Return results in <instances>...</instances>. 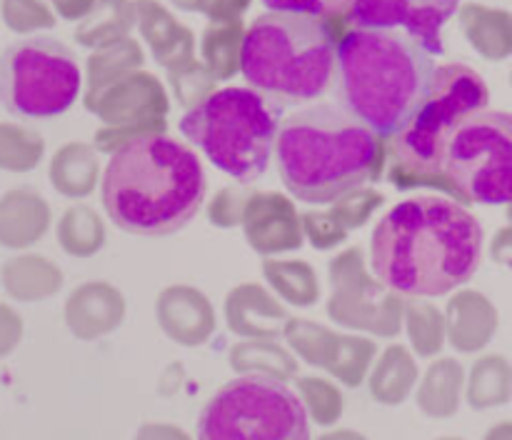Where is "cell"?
Returning <instances> with one entry per match:
<instances>
[{
	"label": "cell",
	"instance_id": "cell-1",
	"mask_svg": "<svg viewBox=\"0 0 512 440\" xmlns=\"http://www.w3.org/2000/svg\"><path fill=\"white\" fill-rule=\"evenodd\" d=\"M483 258L478 218L453 198L403 200L370 238L375 278L405 298H438L468 283Z\"/></svg>",
	"mask_w": 512,
	"mask_h": 440
},
{
	"label": "cell",
	"instance_id": "cell-2",
	"mask_svg": "<svg viewBox=\"0 0 512 440\" xmlns=\"http://www.w3.org/2000/svg\"><path fill=\"white\" fill-rule=\"evenodd\" d=\"M208 178L193 148L168 135L140 138L110 155L100 203L120 230L140 238L175 235L198 215Z\"/></svg>",
	"mask_w": 512,
	"mask_h": 440
},
{
	"label": "cell",
	"instance_id": "cell-3",
	"mask_svg": "<svg viewBox=\"0 0 512 440\" xmlns=\"http://www.w3.org/2000/svg\"><path fill=\"white\" fill-rule=\"evenodd\" d=\"M385 163V138L340 105L315 103L280 120L275 165L295 200L335 203L355 188L380 180Z\"/></svg>",
	"mask_w": 512,
	"mask_h": 440
},
{
	"label": "cell",
	"instance_id": "cell-4",
	"mask_svg": "<svg viewBox=\"0 0 512 440\" xmlns=\"http://www.w3.org/2000/svg\"><path fill=\"white\" fill-rule=\"evenodd\" d=\"M415 38L393 28H350L335 50L338 105L380 138L390 140L423 98L435 70Z\"/></svg>",
	"mask_w": 512,
	"mask_h": 440
},
{
	"label": "cell",
	"instance_id": "cell-5",
	"mask_svg": "<svg viewBox=\"0 0 512 440\" xmlns=\"http://www.w3.org/2000/svg\"><path fill=\"white\" fill-rule=\"evenodd\" d=\"M335 50L328 20L270 10L245 30L240 73L280 110L308 105L333 88Z\"/></svg>",
	"mask_w": 512,
	"mask_h": 440
},
{
	"label": "cell",
	"instance_id": "cell-6",
	"mask_svg": "<svg viewBox=\"0 0 512 440\" xmlns=\"http://www.w3.org/2000/svg\"><path fill=\"white\" fill-rule=\"evenodd\" d=\"M490 90L483 75L465 63H445L433 70L423 98L408 123L388 143V180L398 190H443L458 200L443 173V150L450 133L475 110L488 108ZM460 203V200H458Z\"/></svg>",
	"mask_w": 512,
	"mask_h": 440
},
{
	"label": "cell",
	"instance_id": "cell-7",
	"mask_svg": "<svg viewBox=\"0 0 512 440\" xmlns=\"http://www.w3.org/2000/svg\"><path fill=\"white\" fill-rule=\"evenodd\" d=\"M283 110L253 88H223L180 120L185 140L240 185L260 180L275 150Z\"/></svg>",
	"mask_w": 512,
	"mask_h": 440
},
{
	"label": "cell",
	"instance_id": "cell-8",
	"mask_svg": "<svg viewBox=\"0 0 512 440\" xmlns=\"http://www.w3.org/2000/svg\"><path fill=\"white\" fill-rule=\"evenodd\" d=\"M83 88L78 58L53 35H28L0 53V105L20 120L58 118Z\"/></svg>",
	"mask_w": 512,
	"mask_h": 440
},
{
	"label": "cell",
	"instance_id": "cell-9",
	"mask_svg": "<svg viewBox=\"0 0 512 440\" xmlns=\"http://www.w3.org/2000/svg\"><path fill=\"white\" fill-rule=\"evenodd\" d=\"M198 440H310V420L285 383L240 375L208 400Z\"/></svg>",
	"mask_w": 512,
	"mask_h": 440
},
{
	"label": "cell",
	"instance_id": "cell-10",
	"mask_svg": "<svg viewBox=\"0 0 512 440\" xmlns=\"http://www.w3.org/2000/svg\"><path fill=\"white\" fill-rule=\"evenodd\" d=\"M443 173L463 205L512 200V113L475 110L460 120L443 150Z\"/></svg>",
	"mask_w": 512,
	"mask_h": 440
},
{
	"label": "cell",
	"instance_id": "cell-11",
	"mask_svg": "<svg viewBox=\"0 0 512 440\" xmlns=\"http://www.w3.org/2000/svg\"><path fill=\"white\" fill-rule=\"evenodd\" d=\"M328 315L350 330L395 338L403 330L405 295L395 293L365 268L360 245L345 248L328 263Z\"/></svg>",
	"mask_w": 512,
	"mask_h": 440
},
{
	"label": "cell",
	"instance_id": "cell-12",
	"mask_svg": "<svg viewBox=\"0 0 512 440\" xmlns=\"http://www.w3.org/2000/svg\"><path fill=\"white\" fill-rule=\"evenodd\" d=\"M460 0H353L348 18L355 28H393L418 40L430 55H443V28Z\"/></svg>",
	"mask_w": 512,
	"mask_h": 440
},
{
	"label": "cell",
	"instance_id": "cell-13",
	"mask_svg": "<svg viewBox=\"0 0 512 440\" xmlns=\"http://www.w3.org/2000/svg\"><path fill=\"white\" fill-rule=\"evenodd\" d=\"M243 233L250 248L265 258L300 250L305 243L300 213L283 193H253L243 210Z\"/></svg>",
	"mask_w": 512,
	"mask_h": 440
},
{
	"label": "cell",
	"instance_id": "cell-14",
	"mask_svg": "<svg viewBox=\"0 0 512 440\" xmlns=\"http://www.w3.org/2000/svg\"><path fill=\"white\" fill-rule=\"evenodd\" d=\"M85 110L98 115L105 125L148 123L168 118L170 98L165 85L140 68L105 88Z\"/></svg>",
	"mask_w": 512,
	"mask_h": 440
},
{
	"label": "cell",
	"instance_id": "cell-15",
	"mask_svg": "<svg viewBox=\"0 0 512 440\" xmlns=\"http://www.w3.org/2000/svg\"><path fill=\"white\" fill-rule=\"evenodd\" d=\"M155 318L163 333L185 348L208 343L218 325L208 295L188 283H175L160 290L155 300Z\"/></svg>",
	"mask_w": 512,
	"mask_h": 440
},
{
	"label": "cell",
	"instance_id": "cell-16",
	"mask_svg": "<svg viewBox=\"0 0 512 440\" xmlns=\"http://www.w3.org/2000/svg\"><path fill=\"white\" fill-rule=\"evenodd\" d=\"M63 315L75 338L98 340L123 325L125 295L108 280H88L68 295Z\"/></svg>",
	"mask_w": 512,
	"mask_h": 440
},
{
	"label": "cell",
	"instance_id": "cell-17",
	"mask_svg": "<svg viewBox=\"0 0 512 440\" xmlns=\"http://www.w3.org/2000/svg\"><path fill=\"white\" fill-rule=\"evenodd\" d=\"M288 318V308L260 283H240L225 295V323L240 338L278 340Z\"/></svg>",
	"mask_w": 512,
	"mask_h": 440
},
{
	"label": "cell",
	"instance_id": "cell-18",
	"mask_svg": "<svg viewBox=\"0 0 512 440\" xmlns=\"http://www.w3.org/2000/svg\"><path fill=\"white\" fill-rule=\"evenodd\" d=\"M498 330V308L485 293L463 288L445 305V338L458 353H480Z\"/></svg>",
	"mask_w": 512,
	"mask_h": 440
},
{
	"label": "cell",
	"instance_id": "cell-19",
	"mask_svg": "<svg viewBox=\"0 0 512 440\" xmlns=\"http://www.w3.org/2000/svg\"><path fill=\"white\" fill-rule=\"evenodd\" d=\"M135 13H138L140 35L148 43L155 63L170 73L195 60L193 30L175 20L165 5H160L158 0H135Z\"/></svg>",
	"mask_w": 512,
	"mask_h": 440
},
{
	"label": "cell",
	"instance_id": "cell-20",
	"mask_svg": "<svg viewBox=\"0 0 512 440\" xmlns=\"http://www.w3.org/2000/svg\"><path fill=\"white\" fill-rule=\"evenodd\" d=\"M50 220V205L38 190H8L0 198V245L10 250L30 248L48 233Z\"/></svg>",
	"mask_w": 512,
	"mask_h": 440
},
{
	"label": "cell",
	"instance_id": "cell-21",
	"mask_svg": "<svg viewBox=\"0 0 512 440\" xmlns=\"http://www.w3.org/2000/svg\"><path fill=\"white\" fill-rule=\"evenodd\" d=\"M48 180L55 193L63 198H88L100 183V153L93 148V143H80V140L60 145L50 158Z\"/></svg>",
	"mask_w": 512,
	"mask_h": 440
},
{
	"label": "cell",
	"instance_id": "cell-22",
	"mask_svg": "<svg viewBox=\"0 0 512 440\" xmlns=\"http://www.w3.org/2000/svg\"><path fill=\"white\" fill-rule=\"evenodd\" d=\"M0 280H3L5 293L20 303H38V300L53 298L65 283L63 270L53 260L33 253L5 260Z\"/></svg>",
	"mask_w": 512,
	"mask_h": 440
},
{
	"label": "cell",
	"instance_id": "cell-23",
	"mask_svg": "<svg viewBox=\"0 0 512 440\" xmlns=\"http://www.w3.org/2000/svg\"><path fill=\"white\" fill-rule=\"evenodd\" d=\"M460 28L485 60H505L512 55V13L508 10L465 3L460 8Z\"/></svg>",
	"mask_w": 512,
	"mask_h": 440
},
{
	"label": "cell",
	"instance_id": "cell-24",
	"mask_svg": "<svg viewBox=\"0 0 512 440\" xmlns=\"http://www.w3.org/2000/svg\"><path fill=\"white\" fill-rule=\"evenodd\" d=\"M145 63V50L140 48L138 40L123 38L118 43L108 45V48L93 50V55L85 63V95L83 105L88 108L105 88L118 83L125 75L135 73L143 68Z\"/></svg>",
	"mask_w": 512,
	"mask_h": 440
},
{
	"label": "cell",
	"instance_id": "cell-25",
	"mask_svg": "<svg viewBox=\"0 0 512 440\" xmlns=\"http://www.w3.org/2000/svg\"><path fill=\"white\" fill-rule=\"evenodd\" d=\"M138 25L133 0H95L90 13L75 28V43L88 50L108 48L118 40L130 38Z\"/></svg>",
	"mask_w": 512,
	"mask_h": 440
},
{
	"label": "cell",
	"instance_id": "cell-26",
	"mask_svg": "<svg viewBox=\"0 0 512 440\" xmlns=\"http://www.w3.org/2000/svg\"><path fill=\"white\" fill-rule=\"evenodd\" d=\"M465 385V370L460 360L440 358L425 370L418 385V408L428 418H450L460 408V393Z\"/></svg>",
	"mask_w": 512,
	"mask_h": 440
},
{
	"label": "cell",
	"instance_id": "cell-27",
	"mask_svg": "<svg viewBox=\"0 0 512 440\" xmlns=\"http://www.w3.org/2000/svg\"><path fill=\"white\" fill-rule=\"evenodd\" d=\"M418 363L405 345H390L370 373V395L380 405H400L413 393L418 380Z\"/></svg>",
	"mask_w": 512,
	"mask_h": 440
},
{
	"label": "cell",
	"instance_id": "cell-28",
	"mask_svg": "<svg viewBox=\"0 0 512 440\" xmlns=\"http://www.w3.org/2000/svg\"><path fill=\"white\" fill-rule=\"evenodd\" d=\"M230 368L238 375H260L285 383L298 373L293 355L275 340L245 338L230 350Z\"/></svg>",
	"mask_w": 512,
	"mask_h": 440
},
{
	"label": "cell",
	"instance_id": "cell-29",
	"mask_svg": "<svg viewBox=\"0 0 512 440\" xmlns=\"http://www.w3.org/2000/svg\"><path fill=\"white\" fill-rule=\"evenodd\" d=\"M245 23L243 20H223L210 23L200 38V63L210 70L215 80H230L240 73V53H243Z\"/></svg>",
	"mask_w": 512,
	"mask_h": 440
},
{
	"label": "cell",
	"instance_id": "cell-30",
	"mask_svg": "<svg viewBox=\"0 0 512 440\" xmlns=\"http://www.w3.org/2000/svg\"><path fill=\"white\" fill-rule=\"evenodd\" d=\"M375 350L378 348H375L373 340L368 338L330 333L320 368L328 370L335 380L345 383L348 388H358V385H363L365 378H368Z\"/></svg>",
	"mask_w": 512,
	"mask_h": 440
},
{
	"label": "cell",
	"instance_id": "cell-31",
	"mask_svg": "<svg viewBox=\"0 0 512 440\" xmlns=\"http://www.w3.org/2000/svg\"><path fill=\"white\" fill-rule=\"evenodd\" d=\"M105 223L90 205H70L58 220V243L65 255L75 260H88L103 250Z\"/></svg>",
	"mask_w": 512,
	"mask_h": 440
},
{
	"label": "cell",
	"instance_id": "cell-32",
	"mask_svg": "<svg viewBox=\"0 0 512 440\" xmlns=\"http://www.w3.org/2000/svg\"><path fill=\"white\" fill-rule=\"evenodd\" d=\"M263 275L270 288L295 308H310L320 300L318 273L308 260H275L263 263Z\"/></svg>",
	"mask_w": 512,
	"mask_h": 440
},
{
	"label": "cell",
	"instance_id": "cell-33",
	"mask_svg": "<svg viewBox=\"0 0 512 440\" xmlns=\"http://www.w3.org/2000/svg\"><path fill=\"white\" fill-rule=\"evenodd\" d=\"M512 398V365L503 355H483L475 360L468 378V403L475 410L505 405Z\"/></svg>",
	"mask_w": 512,
	"mask_h": 440
},
{
	"label": "cell",
	"instance_id": "cell-34",
	"mask_svg": "<svg viewBox=\"0 0 512 440\" xmlns=\"http://www.w3.org/2000/svg\"><path fill=\"white\" fill-rule=\"evenodd\" d=\"M403 325L420 358H433L445 345V313L428 300H408L405 303Z\"/></svg>",
	"mask_w": 512,
	"mask_h": 440
},
{
	"label": "cell",
	"instance_id": "cell-35",
	"mask_svg": "<svg viewBox=\"0 0 512 440\" xmlns=\"http://www.w3.org/2000/svg\"><path fill=\"white\" fill-rule=\"evenodd\" d=\"M45 155L43 135L18 123H0V170L30 173Z\"/></svg>",
	"mask_w": 512,
	"mask_h": 440
},
{
	"label": "cell",
	"instance_id": "cell-36",
	"mask_svg": "<svg viewBox=\"0 0 512 440\" xmlns=\"http://www.w3.org/2000/svg\"><path fill=\"white\" fill-rule=\"evenodd\" d=\"M298 393L305 413L318 425H333L343 415V393L330 380L305 375L298 380Z\"/></svg>",
	"mask_w": 512,
	"mask_h": 440
},
{
	"label": "cell",
	"instance_id": "cell-37",
	"mask_svg": "<svg viewBox=\"0 0 512 440\" xmlns=\"http://www.w3.org/2000/svg\"><path fill=\"white\" fill-rule=\"evenodd\" d=\"M170 90H173L175 100L183 105L185 110L195 108V105L203 103L208 95H213L218 90V80L210 75V70L205 68L198 60H190L183 68L170 70L168 73Z\"/></svg>",
	"mask_w": 512,
	"mask_h": 440
},
{
	"label": "cell",
	"instance_id": "cell-38",
	"mask_svg": "<svg viewBox=\"0 0 512 440\" xmlns=\"http://www.w3.org/2000/svg\"><path fill=\"white\" fill-rule=\"evenodd\" d=\"M385 203V195L380 190L363 185V188H355L353 193L343 195L335 203H330L328 213L333 215L335 223L343 230H360L370 218H373L375 210Z\"/></svg>",
	"mask_w": 512,
	"mask_h": 440
},
{
	"label": "cell",
	"instance_id": "cell-39",
	"mask_svg": "<svg viewBox=\"0 0 512 440\" xmlns=\"http://www.w3.org/2000/svg\"><path fill=\"white\" fill-rule=\"evenodd\" d=\"M333 330L325 328V325L313 323L308 318H288L283 325V338L288 340L290 348L310 365L323 363L325 345H328V338Z\"/></svg>",
	"mask_w": 512,
	"mask_h": 440
},
{
	"label": "cell",
	"instance_id": "cell-40",
	"mask_svg": "<svg viewBox=\"0 0 512 440\" xmlns=\"http://www.w3.org/2000/svg\"><path fill=\"white\" fill-rule=\"evenodd\" d=\"M3 20L20 35L38 33L55 25V13L45 0H3Z\"/></svg>",
	"mask_w": 512,
	"mask_h": 440
},
{
	"label": "cell",
	"instance_id": "cell-41",
	"mask_svg": "<svg viewBox=\"0 0 512 440\" xmlns=\"http://www.w3.org/2000/svg\"><path fill=\"white\" fill-rule=\"evenodd\" d=\"M168 133V120H148V123H125V125H103L95 133L93 148L103 155H113L115 150L135 143L140 138Z\"/></svg>",
	"mask_w": 512,
	"mask_h": 440
},
{
	"label": "cell",
	"instance_id": "cell-42",
	"mask_svg": "<svg viewBox=\"0 0 512 440\" xmlns=\"http://www.w3.org/2000/svg\"><path fill=\"white\" fill-rule=\"evenodd\" d=\"M253 195V190H245V188H233V185H228V188H220L218 193L213 195V200L208 203V220L210 225H215V228H235V225H240V220H243V210H245V203H248V198Z\"/></svg>",
	"mask_w": 512,
	"mask_h": 440
},
{
	"label": "cell",
	"instance_id": "cell-43",
	"mask_svg": "<svg viewBox=\"0 0 512 440\" xmlns=\"http://www.w3.org/2000/svg\"><path fill=\"white\" fill-rule=\"evenodd\" d=\"M300 225H303L305 240H310L315 250H333L348 240V230L340 228L328 210H308L300 213Z\"/></svg>",
	"mask_w": 512,
	"mask_h": 440
},
{
	"label": "cell",
	"instance_id": "cell-44",
	"mask_svg": "<svg viewBox=\"0 0 512 440\" xmlns=\"http://www.w3.org/2000/svg\"><path fill=\"white\" fill-rule=\"evenodd\" d=\"M268 10L278 13H303L323 18L333 23L335 18H345L353 5V0H260Z\"/></svg>",
	"mask_w": 512,
	"mask_h": 440
},
{
	"label": "cell",
	"instance_id": "cell-45",
	"mask_svg": "<svg viewBox=\"0 0 512 440\" xmlns=\"http://www.w3.org/2000/svg\"><path fill=\"white\" fill-rule=\"evenodd\" d=\"M23 340V318L10 305L0 303V358L13 353Z\"/></svg>",
	"mask_w": 512,
	"mask_h": 440
},
{
	"label": "cell",
	"instance_id": "cell-46",
	"mask_svg": "<svg viewBox=\"0 0 512 440\" xmlns=\"http://www.w3.org/2000/svg\"><path fill=\"white\" fill-rule=\"evenodd\" d=\"M250 8V0H210L205 15L210 23H223V20L243 18L245 10Z\"/></svg>",
	"mask_w": 512,
	"mask_h": 440
},
{
	"label": "cell",
	"instance_id": "cell-47",
	"mask_svg": "<svg viewBox=\"0 0 512 440\" xmlns=\"http://www.w3.org/2000/svg\"><path fill=\"white\" fill-rule=\"evenodd\" d=\"M135 440H193L183 428L170 423H143L135 433Z\"/></svg>",
	"mask_w": 512,
	"mask_h": 440
},
{
	"label": "cell",
	"instance_id": "cell-48",
	"mask_svg": "<svg viewBox=\"0 0 512 440\" xmlns=\"http://www.w3.org/2000/svg\"><path fill=\"white\" fill-rule=\"evenodd\" d=\"M490 258L503 268L512 270V223L500 228L490 240Z\"/></svg>",
	"mask_w": 512,
	"mask_h": 440
},
{
	"label": "cell",
	"instance_id": "cell-49",
	"mask_svg": "<svg viewBox=\"0 0 512 440\" xmlns=\"http://www.w3.org/2000/svg\"><path fill=\"white\" fill-rule=\"evenodd\" d=\"M55 8V15H60L63 20H83L90 13V8L95 5V0H50Z\"/></svg>",
	"mask_w": 512,
	"mask_h": 440
},
{
	"label": "cell",
	"instance_id": "cell-50",
	"mask_svg": "<svg viewBox=\"0 0 512 440\" xmlns=\"http://www.w3.org/2000/svg\"><path fill=\"white\" fill-rule=\"evenodd\" d=\"M170 3H173L175 8L185 10V13H205L210 0H170Z\"/></svg>",
	"mask_w": 512,
	"mask_h": 440
},
{
	"label": "cell",
	"instance_id": "cell-51",
	"mask_svg": "<svg viewBox=\"0 0 512 440\" xmlns=\"http://www.w3.org/2000/svg\"><path fill=\"white\" fill-rule=\"evenodd\" d=\"M483 440H512V423H498L485 433Z\"/></svg>",
	"mask_w": 512,
	"mask_h": 440
},
{
	"label": "cell",
	"instance_id": "cell-52",
	"mask_svg": "<svg viewBox=\"0 0 512 440\" xmlns=\"http://www.w3.org/2000/svg\"><path fill=\"white\" fill-rule=\"evenodd\" d=\"M318 440H368L363 433H355V430H333V433L320 435Z\"/></svg>",
	"mask_w": 512,
	"mask_h": 440
},
{
	"label": "cell",
	"instance_id": "cell-53",
	"mask_svg": "<svg viewBox=\"0 0 512 440\" xmlns=\"http://www.w3.org/2000/svg\"><path fill=\"white\" fill-rule=\"evenodd\" d=\"M508 220H512V200L508 203Z\"/></svg>",
	"mask_w": 512,
	"mask_h": 440
},
{
	"label": "cell",
	"instance_id": "cell-54",
	"mask_svg": "<svg viewBox=\"0 0 512 440\" xmlns=\"http://www.w3.org/2000/svg\"><path fill=\"white\" fill-rule=\"evenodd\" d=\"M438 440H463V438H438Z\"/></svg>",
	"mask_w": 512,
	"mask_h": 440
}]
</instances>
